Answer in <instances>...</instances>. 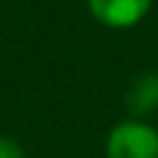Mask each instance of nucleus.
<instances>
[{
  "label": "nucleus",
  "instance_id": "obj_2",
  "mask_svg": "<svg viewBox=\"0 0 158 158\" xmlns=\"http://www.w3.org/2000/svg\"><path fill=\"white\" fill-rule=\"evenodd\" d=\"M98 24L111 29H132L148 16L153 0H87Z\"/></svg>",
  "mask_w": 158,
  "mask_h": 158
},
{
  "label": "nucleus",
  "instance_id": "obj_3",
  "mask_svg": "<svg viewBox=\"0 0 158 158\" xmlns=\"http://www.w3.org/2000/svg\"><path fill=\"white\" fill-rule=\"evenodd\" d=\"M127 106L135 113V118L158 108V74L156 71H142L132 79L127 90Z\"/></svg>",
  "mask_w": 158,
  "mask_h": 158
},
{
  "label": "nucleus",
  "instance_id": "obj_4",
  "mask_svg": "<svg viewBox=\"0 0 158 158\" xmlns=\"http://www.w3.org/2000/svg\"><path fill=\"white\" fill-rule=\"evenodd\" d=\"M0 158H24L21 142L8 135H0Z\"/></svg>",
  "mask_w": 158,
  "mask_h": 158
},
{
  "label": "nucleus",
  "instance_id": "obj_1",
  "mask_svg": "<svg viewBox=\"0 0 158 158\" xmlns=\"http://www.w3.org/2000/svg\"><path fill=\"white\" fill-rule=\"evenodd\" d=\"M106 158H158V129L135 116L118 121L106 137Z\"/></svg>",
  "mask_w": 158,
  "mask_h": 158
}]
</instances>
